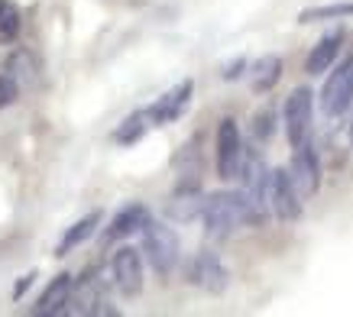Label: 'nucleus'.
<instances>
[{
	"instance_id": "nucleus-1",
	"label": "nucleus",
	"mask_w": 353,
	"mask_h": 317,
	"mask_svg": "<svg viewBox=\"0 0 353 317\" xmlns=\"http://www.w3.org/2000/svg\"><path fill=\"white\" fill-rule=\"evenodd\" d=\"M204 230L224 240L230 233H236L240 227H259V214L253 211V204L246 201L243 191H217V194H208V204H204Z\"/></svg>"
},
{
	"instance_id": "nucleus-2",
	"label": "nucleus",
	"mask_w": 353,
	"mask_h": 317,
	"mask_svg": "<svg viewBox=\"0 0 353 317\" xmlns=\"http://www.w3.org/2000/svg\"><path fill=\"white\" fill-rule=\"evenodd\" d=\"M139 236H143V256L152 265V272L159 275V278H169L175 272L179 259H182V243H179L175 230H172L169 223H159L150 217L146 227L139 230Z\"/></svg>"
},
{
	"instance_id": "nucleus-3",
	"label": "nucleus",
	"mask_w": 353,
	"mask_h": 317,
	"mask_svg": "<svg viewBox=\"0 0 353 317\" xmlns=\"http://www.w3.org/2000/svg\"><path fill=\"white\" fill-rule=\"evenodd\" d=\"M311 116H314V94L311 88H295L282 107V123H285V136H289L292 149L308 143L311 136Z\"/></svg>"
},
{
	"instance_id": "nucleus-4",
	"label": "nucleus",
	"mask_w": 353,
	"mask_h": 317,
	"mask_svg": "<svg viewBox=\"0 0 353 317\" xmlns=\"http://www.w3.org/2000/svg\"><path fill=\"white\" fill-rule=\"evenodd\" d=\"M243 136H240V127L236 120L224 116L221 127H217V139H214V162H217V178H236L240 172V162H243Z\"/></svg>"
},
{
	"instance_id": "nucleus-5",
	"label": "nucleus",
	"mask_w": 353,
	"mask_h": 317,
	"mask_svg": "<svg viewBox=\"0 0 353 317\" xmlns=\"http://www.w3.org/2000/svg\"><path fill=\"white\" fill-rule=\"evenodd\" d=\"M353 107V55H347L321 88V110L327 116H341Z\"/></svg>"
},
{
	"instance_id": "nucleus-6",
	"label": "nucleus",
	"mask_w": 353,
	"mask_h": 317,
	"mask_svg": "<svg viewBox=\"0 0 353 317\" xmlns=\"http://www.w3.org/2000/svg\"><path fill=\"white\" fill-rule=\"evenodd\" d=\"M301 198L295 181H292L289 169H272L269 175V211L272 217H279L282 223H292L301 217Z\"/></svg>"
},
{
	"instance_id": "nucleus-7",
	"label": "nucleus",
	"mask_w": 353,
	"mask_h": 317,
	"mask_svg": "<svg viewBox=\"0 0 353 317\" xmlns=\"http://www.w3.org/2000/svg\"><path fill=\"white\" fill-rule=\"evenodd\" d=\"M143 259L146 256L133 246H120L110 259V282L123 298H137L143 292Z\"/></svg>"
},
{
	"instance_id": "nucleus-8",
	"label": "nucleus",
	"mask_w": 353,
	"mask_h": 317,
	"mask_svg": "<svg viewBox=\"0 0 353 317\" xmlns=\"http://www.w3.org/2000/svg\"><path fill=\"white\" fill-rule=\"evenodd\" d=\"M188 282L204 288V292H211V295H221L227 282H230V272H227V265L221 263V256L214 249H201L188 263Z\"/></svg>"
},
{
	"instance_id": "nucleus-9",
	"label": "nucleus",
	"mask_w": 353,
	"mask_h": 317,
	"mask_svg": "<svg viewBox=\"0 0 353 317\" xmlns=\"http://www.w3.org/2000/svg\"><path fill=\"white\" fill-rule=\"evenodd\" d=\"M289 175H292V181H295V188H299L301 198L318 194V188H321V162H318V152H314V146H311V143L295 146Z\"/></svg>"
},
{
	"instance_id": "nucleus-10",
	"label": "nucleus",
	"mask_w": 353,
	"mask_h": 317,
	"mask_svg": "<svg viewBox=\"0 0 353 317\" xmlns=\"http://www.w3.org/2000/svg\"><path fill=\"white\" fill-rule=\"evenodd\" d=\"M192 94H194V81L192 78H185V81H179V85L172 88L169 94H162L156 104L146 110L150 114V120L156 123V127H165V123H172V120H179V116L188 110V104H192Z\"/></svg>"
},
{
	"instance_id": "nucleus-11",
	"label": "nucleus",
	"mask_w": 353,
	"mask_h": 317,
	"mask_svg": "<svg viewBox=\"0 0 353 317\" xmlns=\"http://www.w3.org/2000/svg\"><path fill=\"white\" fill-rule=\"evenodd\" d=\"M204 204H208V194L198 185H179V191L165 204V214L179 223H192L204 214Z\"/></svg>"
},
{
	"instance_id": "nucleus-12",
	"label": "nucleus",
	"mask_w": 353,
	"mask_h": 317,
	"mask_svg": "<svg viewBox=\"0 0 353 317\" xmlns=\"http://www.w3.org/2000/svg\"><path fill=\"white\" fill-rule=\"evenodd\" d=\"M72 292H75V278H72L68 272L55 275L52 282H49V288L39 295V301H36V307H32V314L36 317L65 314V307H68V301H72Z\"/></svg>"
},
{
	"instance_id": "nucleus-13",
	"label": "nucleus",
	"mask_w": 353,
	"mask_h": 317,
	"mask_svg": "<svg viewBox=\"0 0 353 317\" xmlns=\"http://www.w3.org/2000/svg\"><path fill=\"white\" fill-rule=\"evenodd\" d=\"M146 221H150V211H146L143 204H127V207H120V211L114 214L110 227L104 230V240H108V243H114V240H127V236H133V233L143 230Z\"/></svg>"
},
{
	"instance_id": "nucleus-14",
	"label": "nucleus",
	"mask_w": 353,
	"mask_h": 317,
	"mask_svg": "<svg viewBox=\"0 0 353 317\" xmlns=\"http://www.w3.org/2000/svg\"><path fill=\"white\" fill-rule=\"evenodd\" d=\"M341 43H343L341 32H327V36H321V39L314 43V49L308 52V59H305V72L308 74L327 72V68L334 65V59H337V52H341Z\"/></svg>"
},
{
	"instance_id": "nucleus-15",
	"label": "nucleus",
	"mask_w": 353,
	"mask_h": 317,
	"mask_svg": "<svg viewBox=\"0 0 353 317\" xmlns=\"http://www.w3.org/2000/svg\"><path fill=\"white\" fill-rule=\"evenodd\" d=\"M279 78H282V59L279 55H263L250 65V88L256 94H269L279 85Z\"/></svg>"
},
{
	"instance_id": "nucleus-16",
	"label": "nucleus",
	"mask_w": 353,
	"mask_h": 317,
	"mask_svg": "<svg viewBox=\"0 0 353 317\" xmlns=\"http://www.w3.org/2000/svg\"><path fill=\"white\" fill-rule=\"evenodd\" d=\"M97 223H101V211H91V214H85L81 221H75L68 230H65L62 243L55 246V256H68L72 249H78L81 243H88V240H91V233L97 230Z\"/></svg>"
},
{
	"instance_id": "nucleus-17",
	"label": "nucleus",
	"mask_w": 353,
	"mask_h": 317,
	"mask_svg": "<svg viewBox=\"0 0 353 317\" xmlns=\"http://www.w3.org/2000/svg\"><path fill=\"white\" fill-rule=\"evenodd\" d=\"M353 17V0H334V3H318L305 7L299 13V23H324V20H347Z\"/></svg>"
},
{
	"instance_id": "nucleus-18",
	"label": "nucleus",
	"mask_w": 353,
	"mask_h": 317,
	"mask_svg": "<svg viewBox=\"0 0 353 317\" xmlns=\"http://www.w3.org/2000/svg\"><path fill=\"white\" fill-rule=\"evenodd\" d=\"M152 120L146 110H137V114H130L123 123H120L117 130H114V143H120V146H133V143H139L143 139V133H146V127H150Z\"/></svg>"
},
{
	"instance_id": "nucleus-19",
	"label": "nucleus",
	"mask_w": 353,
	"mask_h": 317,
	"mask_svg": "<svg viewBox=\"0 0 353 317\" xmlns=\"http://www.w3.org/2000/svg\"><path fill=\"white\" fill-rule=\"evenodd\" d=\"M3 68H7V72H10L23 88H30L32 81H36V72H39V68H36V59H32L30 52H23V49L10 52V59H7V65H3Z\"/></svg>"
},
{
	"instance_id": "nucleus-20",
	"label": "nucleus",
	"mask_w": 353,
	"mask_h": 317,
	"mask_svg": "<svg viewBox=\"0 0 353 317\" xmlns=\"http://www.w3.org/2000/svg\"><path fill=\"white\" fill-rule=\"evenodd\" d=\"M20 7L13 3V0H0V39H17V32H20Z\"/></svg>"
},
{
	"instance_id": "nucleus-21",
	"label": "nucleus",
	"mask_w": 353,
	"mask_h": 317,
	"mask_svg": "<svg viewBox=\"0 0 353 317\" xmlns=\"http://www.w3.org/2000/svg\"><path fill=\"white\" fill-rule=\"evenodd\" d=\"M276 133V114H272V107H263L256 116H253V139L256 143H269Z\"/></svg>"
},
{
	"instance_id": "nucleus-22",
	"label": "nucleus",
	"mask_w": 353,
	"mask_h": 317,
	"mask_svg": "<svg viewBox=\"0 0 353 317\" xmlns=\"http://www.w3.org/2000/svg\"><path fill=\"white\" fill-rule=\"evenodd\" d=\"M20 91H23V85L3 68V72H0V107H10L13 101L20 97Z\"/></svg>"
},
{
	"instance_id": "nucleus-23",
	"label": "nucleus",
	"mask_w": 353,
	"mask_h": 317,
	"mask_svg": "<svg viewBox=\"0 0 353 317\" xmlns=\"http://www.w3.org/2000/svg\"><path fill=\"white\" fill-rule=\"evenodd\" d=\"M246 68H250V65H246V59H236V62H230L224 68V81H234V78H240Z\"/></svg>"
},
{
	"instance_id": "nucleus-24",
	"label": "nucleus",
	"mask_w": 353,
	"mask_h": 317,
	"mask_svg": "<svg viewBox=\"0 0 353 317\" xmlns=\"http://www.w3.org/2000/svg\"><path fill=\"white\" fill-rule=\"evenodd\" d=\"M32 278H36V272H30V275H23V278H20V285H17V292H13V298H20V295H23V292H26V288H30V285H32Z\"/></svg>"
},
{
	"instance_id": "nucleus-25",
	"label": "nucleus",
	"mask_w": 353,
	"mask_h": 317,
	"mask_svg": "<svg viewBox=\"0 0 353 317\" xmlns=\"http://www.w3.org/2000/svg\"><path fill=\"white\" fill-rule=\"evenodd\" d=\"M350 146H353V123H350Z\"/></svg>"
}]
</instances>
